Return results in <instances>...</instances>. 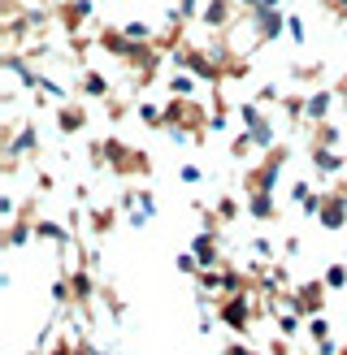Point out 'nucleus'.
<instances>
[{
  "label": "nucleus",
  "instance_id": "nucleus-1",
  "mask_svg": "<svg viewBox=\"0 0 347 355\" xmlns=\"http://www.w3.org/2000/svg\"><path fill=\"white\" fill-rule=\"evenodd\" d=\"M92 165L113 169L117 178H148L152 173V156L144 148H130L121 139H92Z\"/></svg>",
  "mask_w": 347,
  "mask_h": 355
},
{
  "label": "nucleus",
  "instance_id": "nucleus-2",
  "mask_svg": "<svg viewBox=\"0 0 347 355\" xmlns=\"http://www.w3.org/2000/svg\"><path fill=\"white\" fill-rule=\"evenodd\" d=\"M243 22L252 26V44H273L287 35V13L282 9H252L243 13Z\"/></svg>",
  "mask_w": 347,
  "mask_h": 355
},
{
  "label": "nucleus",
  "instance_id": "nucleus-3",
  "mask_svg": "<svg viewBox=\"0 0 347 355\" xmlns=\"http://www.w3.org/2000/svg\"><path fill=\"white\" fill-rule=\"evenodd\" d=\"M121 208H126V221L135 230H144L156 217V195L148 187H126V191H121Z\"/></svg>",
  "mask_w": 347,
  "mask_h": 355
},
{
  "label": "nucleus",
  "instance_id": "nucleus-4",
  "mask_svg": "<svg viewBox=\"0 0 347 355\" xmlns=\"http://www.w3.org/2000/svg\"><path fill=\"white\" fill-rule=\"evenodd\" d=\"M235 22H243V13H239V0H204V9H200V26L204 31H230Z\"/></svg>",
  "mask_w": 347,
  "mask_h": 355
},
{
  "label": "nucleus",
  "instance_id": "nucleus-5",
  "mask_svg": "<svg viewBox=\"0 0 347 355\" xmlns=\"http://www.w3.org/2000/svg\"><path fill=\"white\" fill-rule=\"evenodd\" d=\"M325 282H300L295 286V308L304 312V321H312V316H321V308H325Z\"/></svg>",
  "mask_w": 347,
  "mask_h": 355
},
{
  "label": "nucleus",
  "instance_id": "nucleus-6",
  "mask_svg": "<svg viewBox=\"0 0 347 355\" xmlns=\"http://www.w3.org/2000/svg\"><path fill=\"white\" fill-rule=\"evenodd\" d=\"M217 316H221V321L230 325L235 334H243V329H248V321H252V304H248V291H243V295H226V304L217 308Z\"/></svg>",
  "mask_w": 347,
  "mask_h": 355
},
{
  "label": "nucleus",
  "instance_id": "nucleus-7",
  "mask_svg": "<svg viewBox=\"0 0 347 355\" xmlns=\"http://www.w3.org/2000/svg\"><path fill=\"white\" fill-rule=\"evenodd\" d=\"M52 13H57V22H61L69 35H78V31H83V22L92 17V0H61V5L52 9Z\"/></svg>",
  "mask_w": 347,
  "mask_h": 355
},
{
  "label": "nucleus",
  "instance_id": "nucleus-8",
  "mask_svg": "<svg viewBox=\"0 0 347 355\" xmlns=\"http://www.w3.org/2000/svg\"><path fill=\"white\" fill-rule=\"evenodd\" d=\"M335 87H321V92H312L308 104H304V121L308 126H321V121H330V109H335Z\"/></svg>",
  "mask_w": 347,
  "mask_h": 355
},
{
  "label": "nucleus",
  "instance_id": "nucleus-9",
  "mask_svg": "<svg viewBox=\"0 0 347 355\" xmlns=\"http://www.w3.org/2000/svg\"><path fill=\"white\" fill-rule=\"evenodd\" d=\"M308 161H312V169H317L321 178H335V173L347 169V156H343V152H335V148H317V144L308 148Z\"/></svg>",
  "mask_w": 347,
  "mask_h": 355
},
{
  "label": "nucleus",
  "instance_id": "nucleus-10",
  "mask_svg": "<svg viewBox=\"0 0 347 355\" xmlns=\"http://www.w3.org/2000/svg\"><path fill=\"white\" fill-rule=\"evenodd\" d=\"M321 230H343L347 225V200L339 191H325V204H321Z\"/></svg>",
  "mask_w": 347,
  "mask_h": 355
},
{
  "label": "nucleus",
  "instance_id": "nucleus-11",
  "mask_svg": "<svg viewBox=\"0 0 347 355\" xmlns=\"http://www.w3.org/2000/svg\"><path fill=\"white\" fill-rule=\"evenodd\" d=\"M191 252H196L200 269H217V264H221V247H217V234H196V243H191Z\"/></svg>",
  "mask_w": 347,
  "mask_h": 355
},
{
  "label": "nucleus",
  "instance_id": "nucleus-12",
  "mask_svg": "<svg viewBox=\"0 0 347 355\" xmlns=\"http://www.w3.org/2000/svg\"><path fill=\"white\" fill-rule=\"evenodd\" d=\"M57 130L61 135L87 130V109H83V104H61V109H57Z\"/></svg>",
  "mask_w": 347,
  "mask_h": 355
},
{
  "label": "nucleus",
  "instance_id": "nucleus-13",
  "mask_svg": "<svg viewBox=\"0 0 347 355\" xmlns=\"http://www.w3.org/2000/svg\"><path fill=\"white\" fill-rule=\"evenodd\" d=\"M113 225H117V208H113V204H104V208H92V212H87V230H92L96 239H100V234H109Z\"/></svg>",
  "mask_w": 347,
  "mask_h": 355
},
{
  "label": "nucleus",
  "instance_id": "nucleus-14",
  "mask_svg": "<svg viewBox=\"0 0 347 355\" xmlns=\"http://www.w3.org/2000/svg\"><path fill=\"white\" fill-rule=\"evenodd\" d=\"M196 74H187V69H174V74L165 78V87H169V96L174 100H191V96H196Z\"/></svg>",
  "mask_w": 347,
  "mask_h": 355
},
{
  "label": "nucleus",
  "instance_id": "nucleus-15",
  "mask_svg": "<svg viewBox=\"0 0 347 355\" xmlns=\"http://www.w3.org/2000/svg\"><path fill=\"white\" fill-rule=\"evenodd\" d=\"M243 208H248V217H256V221H269L278 212L273 195H243Z\"/></svg>",
  "mask_w": 347,
  "mask_h": 355
},
{
  "label": "nucleus",
  "instance_id": "nucleus-16",
  "mask_svg": "<svg viewBox=\"0 0 347 355\" xmlns=\"http://www.w3.org/2000/svg\"><path fill=\"white\" fill-rule=\"evenodd\" d=\"M69 230H74V225H61V221H35V239H48V243L65 247V243H69Z\"/></svg>",
  "mask_w": 347,
  "mask_h": 355
},
{
  "label": "nucleus",
  "instance_id": "nucleus-17",
  "mask_svg": "<svg viewBox=\"0 0 347 355\" xmlns=\"http://www.w3.org/2000/svg\"><path fill=\"white\" fill-rule=\"evenodd\" d=\"M83 96H92V100H109V78H104L100 69H83Z\"/></svg>",
  "mask_w": 347,
  "mask_h": 355
},
{
  "label": "nucleus",
  "instance_id": "nucleus-18",
  "mask_svg": "<svg viewBox=\"0 0 347 355\" xmlns=\"http://www.w3.org/2000/svg\"><path fill=\"white\" fill-rule=\"evenodd\" d=\"M239 117H243V130H256V126H265V121H269L265 109H260L256 100H243V104H239Z\"/></svg>",
  "mask_w": 347,
  "mask_h": 355
},
{
  "label": "nucleus",
  "instance_id": "nucleus-19",
  "mask_svg": "<svg viewBox=\"0 0 347 355\" xmlns=\"http://www.w3.org/2000/svg\"><path fill=\"white\" fill-rule=\"evenodd\" d=\"M135 117L144 121L148 130H165V109H161V104H139V109H135Z\"/></svg>",
  "mask_w": 347,
  "mask_h": 355
},
{
  "label": "nucleus",
  "instance_id": "nucleus-20",
  "mask_svg": "<svg viewBox=\"0 0 347 355\" xmlns=\"http://www.w3.org/2000/svg\"><path fill=\"white\" fill-rule=\"evenodd\" d=\"M121 31H126V40H135V44H156V40H161V35H156L148 22H139V17H130Z\"/></svg>",
  "mask_w": 347,
  "mask_h": 355
},
{
  "label": "nucleus",
  "instance_id": "nucleus-21",
  "mask_svg": "<svg viewBox=\"0 0 347 355\" xmlns=\"http://www.w3.org/2000/svg\"><path fill=\"white\" fill-rule=\"evenodd\" d=\"M339 126H335V121H321V126H312V144H317V148H339Z\"/></svg>",
  "mask_w": 347,
  "mask_h": 355
},
{
  "label": "nucleus",
  "instance_id": "nucleus-22",
  "mask_svg": "<svg viewBox=\"0 0 347 355\" xmlns=\"http://www.w3.org/2000/svg\"><path fill=\"white\" fill-rule=\"evenodd\" d=\"M321 282H325L330 291H343V286H347V264H343V260H335V264L325 269V277H321Z\"/></svg>",
  "mask_w": 347,
  "mask_h": 355
},
{
  "label": "nucleus",
  "instance_id": "nucleus-23",
  "mask_svg": "<svg viewBox=\"0 0 347 355\" xmlns=\"http://www.w3.org/2000/svg\"><path fill=\"white\" fill-rule=\"evenodd\" d=\"M248 247L256 252V260H260V264H273V260H278V247H273L269 239H252Z\"/></svg>",
  "mask_w": 347,
  "mask_h": 355
},
{
  "label": "nucleus",
  "instance_id": "nucleus-24",
  "mask_svg": "<svg viewBox=\"0 0 347 355\" xmlns=\"http://www.w3.org/2000/svg\"><path fill=\"white\" fill-rule=\"evenodd\" d=\"M252 135L248 130H243V135H235V144H230V156H235V161H248V156H252Z\"/></svg>",
  "mask_w": 347,
  "mask_h": 355
},
{
  "label": "nucleus",
  "instance_id": "nucleus-25",
  "mask_svg": "<svg viewBox=\"0 0 347 355\" xmlns=\"http://www.w3.org/2000/svg\"><path fill=\"white\" fill-rule=\"evenodd\" d=\"M287 35H291V40H295V44L304 48V40H308V31H304V17H300V13H287Z\"/></svg>",
  "mask_w": 347,
  "mask_h": 355
},
{
  "label": "nucleus",
  "instance_id": "nucleus-26",
  "mask_svg": "<svg viewBox=\"0 0 347 355\" xmlns=\"http://www.w3.org/2000/svg\"><path fill=\"white\" fill-rule=\"evenodd\" d=\"M174 9H178V13L187 17V22H191V17H200V9H204V0H174Z\"/></svg>",
  "mask_w": 347,
  "mask_h": 355
},
{
  "label": "nucleus",
  "instance_id": "nucleus-27",
  "mask_svg": "<svg viewBox=\"0 0 347 355\" xmlns=\"http://www.w3.org/2000/svg\"><path fill=\"white\" fill-rule=\"evenodd\" d=\"M308 334H312L317 343H325V338H330V321H325V316H312V321H308Z\"/></svg>",
  "mask_w": 347,
  "mask_h": 355
},
{
  "label": "nucleus",
  "instance_id": "nucleus-28",
  "mask_svg": "<svg viewBox=\"0 0 347 355\" xmlns=\"http://www.w3.org/2000/svg\"><path fill=\"white\" fill-rule=\"evenodd\" d=\"M217 217H221V221H235V217H239V200H230V195H226V200L217 204Z\"/></svg>",
  "mask_w": 347,
  "mask_h": 355
},
{
  "label": "nucleus",
  "instance_id": "nucleus-29",
  "mask_svg": "<svg viewBox=\"0 0 347 355\" xmlns=\"http://www.w3.org/2000/svg\"><path fill=\"white\" fill-rule=\"evenodd\" d=\"M239 9L243 13H252V9H282V0H239Z\"/></svg>",
  "mask_w": 347,
  "mask_h": 355
},
{
  "label": "nucleus",
  "instance_id": "nucleus-30",
  "mask_svg": "<svg viewBox=\"0 0 347 355\" xmlns=\"http://www.w3.org/2000/svg\"><path fill=\"white\" fill-rule=\"evenodd\" d=\"M312 195H317V191H308V182H291V200L300 204V208H304V204L312 200Z\"/></svg>",
  "mask_w": 347,
  "mask_h": 355
},
{
  "label": "nucleus",
  "instance_id": "nucleus-31",
  "mask_svg": "<svg viewBox=\"0 0 347 355\" xmlns=\"http://www.w3.org/2000/svg\"><path fill=\"white\" fill-rule=\"evenodd\" d=\"M178 178L196 187V182H204V169H200V165H183V169H178Z\"/></svg>",
  "mask_w": 347,
  "mask_h": 355
},
{
  "label": "nucleus",
  "instance_id": "nucleus-32",
  "mask_svg": "<svg viewBox=\"0 0 347 355\" xmlns=\"http://www.w3.org/2000/svg\"><path fill=\"white\" fill-rule=\"evenodd\" d=\"M321 5H325L330 13H335L339 22H347V0H321Z\"/></svg>",
  "mask_w": 347,
  "mask_h": 355
},
{
  "label": "nucleus",
  "instance_id": "nucleus-33",
  "mask_svg": "<svg viewBox=\"0 0 347 355\" xmlns=\"http://www.w3.org/2000/svg\"><path fill=\"white\" fill-rule=\"evenodd\" d=\"M13 212H17V200H13V195H5V200H0V217L13 221Z\"/></svg>",
  "mask_w": 347,
  "mask_h": 355
},
{
  "label": "nucleus",
  "instance_id": "nucleus-34",
  "mask_svg": "<svg viewBox=\"0 0 347 355\" xmlns=\"http://www.w3.org/2000/svg\"><path fill=\"white\" fill-rule=\"evenodd\" d=\"M335 96H339V100H347V69H343L339 83H335Z\"/></svg>",
  "mask_w": 347,
  "mask_h": 355
},
{
  "label": "nucleus",
  "instance_id": "nucleus-35",
  "mask_svg": "<svg viewBox=\"0 0 347 355\" xmlns=\"http://www.w3.org/2000/svg\"><path fill=\"white\" fill-rule=\"evenodd\" d=\"M339 355H347V347H343V351H339Z\"/></svg>",
  "mask_w": 347,
  "mask_h": 355
}]
</instances>
